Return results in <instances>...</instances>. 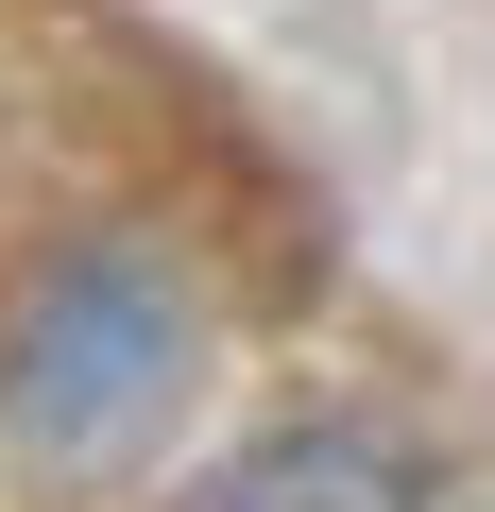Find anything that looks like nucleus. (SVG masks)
Masks as SVG:
<instances>
[{
	"mask_svg": "<svg viewBox=\"0 0 495 512\" xmlns=\"http://www.w3.org/2000/svg\"><path fill=\"white\" fill-rule=\"evenodd\" d=\"M171 393H188V308L137 256H69L0 342V410H18L35 461H137L171 427Z\"/></svg>",
	"mask_w": 495,
	"mask_h": 512,
	"instance_id": "nucleus-1",
	"label": "nucleus"
},
{
	"mask_svg": "<svg viewBox=\"0 0 495 512\" xmlns=\"http://www.w3.org/2000/svg\"><path fill=\"white\" fill-rule=\"evenodd\" d=\"M188 512H410V461L376 427H274V444H239Z\"/></svg>",
	"mask_w": 495,
	"mask_h": 512,
	"instance_id": "nucleus-2",
	"label": "nucleus"
}]
</instances>
